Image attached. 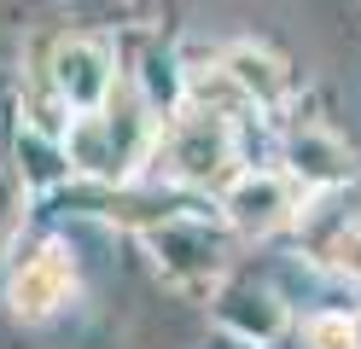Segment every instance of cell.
<instances>
[{
    "instance_id": "obj_6",
    "label": "cell",
    "mask_w": 361,
    "mask_h": 349,
    "mask_svg": "<svg viewBox=\"0 0 361 349\" xmlns=\"http://www.w3.org/2000/svg\"><path fill=\"white\" fill-rule=\"evenodd\" d=\"M221 76L257 105H280L286 99V70H280L274 53H262V47H233V53L221 59Z\"/></svg>"
},
{
    "instance_id": "obj_9",
    "label": "cell",
    "mask_w": 361,
    "mask_h": 349,
    "mask_svg": "<svg viewBox=\"0 0 361 349\" xmlns=\"http://www.w3.org/2000/svg\"><path fill=\"white\" fill-rule=\"evenodd\" d=\"M326 262H332L338 274L361 279V227H344V233H332V239H326Z\"/></svg>"
},
{
    "instance_id": "obj_4",
    "label": "cell",
    "mask_w": 361,
    "mask_h": 349,
    "mask_svg": "<svg viewBox=\"0 0 361 349\" xmlns=\"http://www.w3.org/2000/svg\"><path fill=\"white\" fill-rule=\"evenodd\" d=\"M221 209L239 233H274L280 221H291V186L280 175H239L221 198Z\"/></svg>"
},
{
    "instance_id": "obj_10",
    "label": "cell",
    "mask_w": 361,
    "mask_h": 349,
    "mask_svg": "<svg viewBox=\"0 0 361 349\" xmlns=\"http://www.w3.org/2000/svg\"><path fill=\"white\" fill-rule=\"evenodd\" d=\"M24 204H30V186H24V175L0 169V233H6L18 216H24Z\"/></svg>"
},
{
    "instance_id": "obj_8",
    "label": "cell",
    "mask_w": 361,
    "mask_h": 349,
    "mask_svg": "<svg viewBox=\"0 0 361 349\" xmlns=\"http://www.w3.org/2000/svg\"><path fill=\"white\" fill-rule=\"evenodd\" d=\"M309 343L314 349H361V326L350 314H321V320H309Z\"/></svg>"
},
{
    "instance_id": "obj_3",
    "label": "cell",
    "mask_w": 361,
    "mask_h": 349,
    "mask_svg": "<svg viewBox=\"0 0 361 349\" xmlns=\"http://www.w3.org/2000/svg\"><path fill=\"white\" fill-rule=\"evenodd\" d=\"M71 279H76L71 250H64V245H47L41 256H30V262L12 274V286H6L12 314H18V320H47L59 302L71 297Z\"/></svg>"
},
{
    "instance_id": "obj_1",
    "label": "cell",
    "mask_w": 361,
    "mask_h": 349,
    "mask_svg": "<svg viewBox=\"0 0 361 349\" xmlns=\"http://www.w3.org/2000/svg\"><path fill=\"white\" fill-rule=\"evenodd\" d=\"M169 175L175 180H216L221 169H228V157H233V134H228V116L221 111H192V116H180V123L169 128Z\"/></svg>"
},
{
    "instance_id": "obj_7",
    "label": "cell",
    "mask_w": 361,
    "mask_h": 349,
    "mask_svg": "<svg viewBox=\"0 0 361 349\" xmlns=\"http://www.w3.org/2000/svg\"><path fill=\"white\" fill-rule=\"evenodd\" d=\"M291 169H298L309 186H332V180L350 175V152L338 146L326 128H303L298 140H291Z\"/></svg>"
},
{
    "instance_id": "obj_5",
    "label": "cell",
    "mask_w": 361,
    "mask_h": 349,
    "mask_svg": "<svg viewBox=\"0 0 361 349\" xmlns=\"http://www.w3.org/2000/svg\"><path fill=\"white\" fill-rule=\"evenodd\" d=\"M64 157H71L82 175H99V180H117L128 169V152H123V140H117V123L99 116V111L71 123V134H64Z\"/></svg>"
},
{
    "instance_id": "obj_2",
    "label": "cell",
    "mask_w": 361,
    "mask_h": 349,
    "mask_svg": "<svg viewBox=\"0 0 361 349\" xmlns=\"http://www.w3.org/2000/svg\"><path fill=\"white\" fill-rule=\"evenodd\" d=\"M111 82H117V64H111V53L99 41H64L53 53V87L71 111L94 116L111 99Z\"/></svg>"
}]
</instances>
